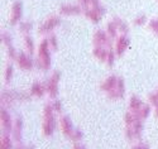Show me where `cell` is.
Returning <instances> with one entry per match:
<instances>
[{
  "label": "cell",
  "instance_id": "83f0119b",
  "mask_svg": "<svg viewBox=\"0 0 158 149\" xmlns=\"http://www.w3.org/2000/svg\"><path fill=\"white\" fill-rule=\"evenodd\" d=\"M2 42H3L6 47L11 46V37H10V34H9V33L4 32V33L2 34Z\"/></svg>",
  "mask_w": 158,
  "mask_h": 149
},
{
  "label": "cell",
  "instance_id": "ac0fdd59",
  "mask_svg": "<svg viewBox=\"0 0 158 149\" xmlns=\"http://www.w3.org/2000/svg\"><path fill=\"white\" fill-rule=\"evenodd\" d=\"M144 102L137 97V96H131L130 97V101H129V107H130V111H133V113H138L142 107H143Z\"/></svg>",
  "mask_w": 158,
  "mask_h": 149
},
{
  "label": "cell",
  "instance_id": "8992f818",
  "mask_svg": "<svg viewBox=\"0 0 158 149\" xmlns=\"http://www.w3.org/2000/svg\"><path fill=\"white\" fill-rule=\"evenodd\" d=\"M94 46H102V47H111V38L105 31H96L94 34Z\"/></svg>",
  "mask_w": 158,
  "mask_h": 149
},
{
  "label": "cell",
  "instance_id": "7402d4cb",
  "mask_svg": "<svg viewBox=\"0 0 158 149\" xmlns=\"http://www.w3.org/2000/svg\"><path fill=\"white\" fill-rule=\"evenodd\" d=\"M115 24H116V27H118V29H119L123 34H127L128 32H129V27L120 19V18H114V20H113Z\"/></svg>",
  "mask_w": 158,
  "mask_h": 149
},
{
  "label": "cell",
  "instance_id": "7a4b0ae2",
  "mask_svg": "<svg viewBox=\"0 0 158 149\" xmlns=\"http://www.w3.org/2000/svg\"><path fill=\"white\" fill-rule=\"evenodd\" d=\"M49 40L44 39L43 42L39 44L38 48V60H37V64L39 68H42L44 71L49 70L51 67V55H49Z\"/></svg>",
  "mask_w": 158,
  "mask_h": 149
},
{
  "label": "cell",
  "instance_id": "9a60e30c",
  "mask_svg": "<svg viewBox=\"0 0 158 149\" xmlns=\"http://www.w3.org/2000/svg\"><path fill=\"white\" fill-rule=\"evenodd\" d=\"M109 51H110V48L108 49V47L95 46V48H94L93 53H94V56H95L99 61H101V62H106L108 56H109Z\"/></svg>",
  "mask_w": 158,
  "mask_h": 149
},
{
  "label": "cell",
  "instance_id": "1f68e13d",
  "mask_svg": "<svg viewBox=\"0 0 158 149\" xmlns=\"http://www.w3.org/2000/svg\"><path fill=\"white\" fill-rule=\"evenodd\" d=\"M48 40H49V46L53 48L55 51H57V48H58V43H57V38H56V35H51V37L48 38Z\"/></svg>",
  "mask_w": 158,
  "mask_h": 149
},
{
  "label": "cell",
  "instance_id": "5b68a950",
  "mask_svg": "<svg viewBox=\"0 0 158 149\" xmlns=\"http://www.w3.org/2000/svg\"><path fill=\"white\" fill-rule=\"evenodd\" d=\"M61 23V19L60 17L57 15H52L49 17L44 23H42L41 25H39V28H38V32L41 33V34H44V33H51L52 31H53L56 27H58Z\"/></svg>",
  "mask_w": 158,
  "mask_h": 149
},
{
  "label": "cell",
  "instance_id": "f1b7e54d",
  "mask_svg": "<svg viewBox=\"0 0 158 149\" xmlns=\"http://www.w3.org/2000/svg\"><path fill=\"white\" fill-rule=\"evenodd\" d=\"M115 51L113 49V48H110V51H109V56H108V60H106V63L111 67L113 64H114V61H115Z\"/></svg>",
  "mask_w": 158,
  "mask_h": 149
},
{
  "label": "cell",
  "instance_id": "603a6c76",
  "mask_svg": "<svg viewBox=\"0 0 158 149\" xmlns=\"http://www.w3.org/2000/svg\"><path fill=\"white\" fill-rule=\"evenodd\" d=\"M11 148V140L8 134L2 135V140H0V149H10Z\"/></svg>",
  "mask_w": 158,
  "mask_h": 149
},
{
  "label": "cell",
  "instance_id": "ab89813d",
  "mask_svg": "<svg viewBox=\"0 0 158 149\" xmlns=\"http://www.w3.org/2000/svg\"><path fill=\"white\" fill-rule=\"evenodd\" d=\"M157 93H158V91H157Z\"/></svg>",
  "mask_w": 158,
  "mask_h": 149
},
{
  "label": "cell",
  "instance_id": "e0dca14e",
  "mask_svg": "<svg viewBox=\"0 0 158 149\" xmlns=\"http://www.w3.org/2000/svg\"><path fill=\"white\" fill-rule=\"evenodd\" d=\"M47 91V86L41 84V82H34L32 89H31V93L33 96H37V97H41L43 96V93Z\"/></svg>",
  "mask_w": 158,
  "mask_h": 149
},
{
  "label": "cell",
  "instance_id": "5bb4252c",
  "mask_svg": "<svg viewBox=\"0 0 158 149\" xmlns=\"http://www.w3.org/2000/svg\"><path fill=\"white\" fill-rule=\"evenodd\" d=\"M0 121H2V128L5 131H10L13 129V126H14L10 115L8 114V111L5 109H2V111H0Z\"/></svg>",
  "mask_w": 158,
  "mask_h": 149
},
{
  "label": "cell",
  "instance_id": "d6a6232c",
  "mask_svg": "<svg viewBox=\"0 0 158 149\" xmlns=\"http://www.w3.org/2000/svg\"><path fill=\"white\" fill-rule=\"evenodd\" d=\"M149 28H151V31H153L154 33L158 34V19H153L149 22Z\"/></svg>",
  "mask_w": 158,
  "mask_h": 149
},
{
  "label": "cell",
  "instance_id": "f546056e",
  "mask_svg": "<svg viewBox=\"0 0 158 149\" xmlns=\"http://www.w3.org/2000/svg\"><path fill=\"white\" fill-rule=\"evenodd\" d=\"M146 22H147V17L144 14H142V15H139V17H137L134 19V24L135 25H143V24H146Z\"/></svg>",
  "mask_w": 158,
  "mask_h": 149
},
{
  "label": "cell",
  "instance_id": "484cf974",
  "mask_svg": "<svg viewBox=\"0 0 158 149\" xmlns=\"http://www.w3.org/2000/svg\"><path fill=\"white\" fill-rule=\"evenodd\" d=\"M24 44H25V47H27L28 52L31 53V55H33V53H34V42H33L32 37L25 35L24 37Z\"/></svg>",
  "mask_w": 158,
  "mask_h": 149
},
{
  "label": "cell",
  "instance_id": "cb8c5ba5",
  "mask_svg": "<svg viewBox=\"0 0 158 149\" xmlns=\"http://www.w3.org/2000/svg\"><path fill=\"white\" fill-rule=\"evenodd\" d=\"M13 76H14V68H13L11 64H8L5 71H4V81L6 84H9L11 81V78H13Z\"/></svg>",
  "mask_w": 158,
  "mask_h": 149
},
{
  "label": "cell",
  "instance_id": "2e32d148",
  "mask_svg": "<svg viewBox=\"0 0 158 149\" xmlns=\"http://www.w3.org/2000/svg\"><path fill=\"white\" fill-rule=\"evenodd\" d=\"M118 80H119V77H116V76H109V77L101 84V86H100L101 90L105 91V92H110L111 90H114V89L116 87Z\"/></svg>",
  "mask_w": 158,
  "mask_h": 149
},
{
  "label": "cell",
  "instance_id": "ba28073f",
  "mask_svg": "<svg viewBox=\"0 0 158 149\" xmlns=\"http://www.w3.org/2000/svg\"><path fill=\"white\" fill-rule=\"evenodd\" d=\"M85 13V15L91 20V22H94V23H99L104 15V13H105V9L99 5L96 8H89V9H85L84 10Z\"/></svg>",
  "mask_w": 158,
  "mask_h": 149
},
{
  "label": "cell",
  "instance_id": "6da1fadb",
  "mask_svg": "<svg viewBox=\"0 0 158 149\" xmlns=\"http://www.w3.org/2000/svg\"><path fill=\"white\" fill-rule=\"evenodd\" d=\"M55 109L52 105H46L43 109V124H42V131L46 137L52 135L56 128V120H55Z\"/></svg>",
  "mask_w": 158,
  "mask_h": 149
},
{
  "label": "cell",
  "instance_id": "277c9868",
  "mask_svg": "<svg viewBox=\"0 0 158 149\" xmlns=\"http://www.w3.org/2000/svg\"><path fill=\"white\" fill-rule=\"evenodd\" d=\"M142 119L134 121L131 124H128L127 125V137L128 139L130 140H135V139H139L140 138V134H142V130H143V124H142Z\"/></svg>",
  "mask_w": 158,
  "mask_h": 149
},
{
  "label": "cell",
  "instance_id": "52a82bcc",
  "mask_svg": "<svg viewBox=\"0 0 158 149\" xmlns=\"http://www.w3.org/2000/svg\"><path fill=\"white\" fill-rule=\"evenodd\" d=\"M60 77H61V73L58 71H56L53 75H52V77L49 78L48 84L46 85L47 86V92L49 93V96L52 99H55L57 96V93H58V81H60Z\"/></svg>",
  "mask_w": 158,
  "mask_h": 149
},
{
  "label": "cell",
  "instance_id": "30bf717a",
  "mask_svg": "<svg viewBox=\"0 0 158 149\" xmlns=\"http://www.w3.org/2000/svg\"><path fill=\"white\" fill-rule=\"evenodd\" d=\"M82 6L81 5H75V4H67L62 5L60 8V13L63 15H78L82 13Z\"/></svg>",
  "mask_w": 158,
  "mask_h": 149
},
{
  "label": "cell",
  "instance_id": "d590c367",
  "mask_svg": "<svg viewBox=\"0 0 158 149\" xmlns=\"http://www.w3.org/2000/svg\"><path fill=\"white\" fill-rule=\"evenodd\" d=\"M135 148L137 149H149V147L147 144H138V145H135Z\"/></svg>",
  "mask_w": 158,
  "mask_h": 149
},
{
  "label": "cell",
  "instance_id": "7c38bea8",
  "mask_svg": "<svg viewBox=\"0 0 158 149\" xmlns=\"http://www.w3.org/2000/svg\"><path fill=\"white\" fill-rule=\"evenodd\" d=\"M129 46V39L125 34H122L120 37H118L116 43H115V52L118 56H122L123 53L125 52V49Z\"/></svg>",
  "mask_w": 158,
  "mask_h": 149
},
{
  "label": "cell",
  "instance_id": "4dcf8cb0",
  "mask_svg": "<svg viewBox=\"0 0 158 149\" xmlns=\"http://www.w3.org/2000/svg\"><path fill=\"white\" fill-rule=\"evenodd\" d=\"M8 53H9V57H10L11 60H17V58H18V53H17L15 48L13 47V46H9V47H8Z\"/></svg>",
  "mask_w": 158,
  "mask_h": 149
},
{
  "label": "cell",
  "instance_id": "9c48e42d",
  "mask_svg": "<svg viewBox=\"0 0 158 149\" xmlns=\"http://www.w3.org/2000/svg\"><path fill=\"white\" fill-rule=\"evenodd\" d=\"M125 93V86H124V80L119 77L118 80V85L114 90H111L110 92H108V96L113 100H118V99H122Z\"/></svg>",
  "mask_w": 158,
  "mask_h": 149
},
{
  "label": "cell",
  "instance_id": "e575fe53",
  "mask_svg": "<svg viewBox=\"0 0 158 149\" xmlns=\"http://www.w3.org/2000/svg\"><path fill=\"white\" fill-rule=\"evenodd\" d=\"M52 106H53V109H55V111H56V113H61V111H62V105H61V101L56 100Z\"/></svg>",
  "mask_w": 158,
  "mask_h": 149
},
{
  "label": "cell",
  "instance_id": "74e56055",
  "mask_svg": "<svg viewBox=\"0 0 158 149\" xmlns=\"http://www.w3.org/2000/svg\"><path fill=\"white\" fill-rule=\"evenodd\" d=\"M156 116H158V107H156Z\"/></svg>",
  "mask_w": 158,
  "mask_h": 149
},
{
  "label": "cell",
  "instance_id": "4fadbf2b",
  "mask_svg": "<svg viewBox=\"0 0 158 149\" xmlns=\"http://www.w3.org/2000/svg\"><path fill=\"white\" fill-rule=\"evenodd\" d=\"M17 61H18V64H19V67H20L22 70H32V68H33L34 62L32 61V58H31L29 56L25 55L24 52L19 53Z\"/></svg>",
  "mask_w": 158,
  "mask_h": 149
},
{
  "label": "cell",
  "instance_id": "8fae6325",
  "mask_svg": "<svg viewBox=\"0 0 158 149\" xmlns=\"http://www.w3.org/2000/svg\"><path fill=\"white\" fill-rule=\"evenodd\" d=\"M22 13H23V5L22 2H15L11 6V15H10V24H17L20 18H22Z\"/></svg>",
  "mask_w": 158,
  "mask_h": 149
},
{
  "label": "cell",
  "instance_id": "4316f807",
  "mask_svg": "<svg viewBox=\"0 0 158 149\" xmlns=\"http://www.w3.org/2000/svg\"><path fill=\"white\" fill-rule=\"evenodd\" d=\"M32 28H33V25H32L31 22H23V23H20V25H19V31H20L22 33H24V34H28V33L32 31Z\"/></svg>",
  "mask_w": 158,
  "mask_h": 149
},
{
  "label": "cell",
  "instance_id": "f35d334b",
  "mask_svg": "<svg viewBox=\"0 0 158 149\" xmlns=\"http://www.w3.org/2000/svg\"><path fill=\"white\" fill-rule=\"evenodd\" d=\"M133 149H137V148H135V147H133Z\"/></svg>",
  "mask_w": 158,
  "mask_h": 149
},
{
  "label": "cell",
  "instance_id": "836d02e7",
  "mask_svg": "<svg viewBox=\"0 0 158 149\" xmlns=\"http://www.w3.org/2000/svg\"><path fill=\"white\" fill-rule=\"evenodd\" d=\"M149 102L152 105H154L156 107H158V93L157 92L156 93H152L151 96H149Z\"/></svg>",
  "mask_w": 158,
  "mask_h": 149
},
{
  "label": "cell",
  "instance_id": "d4e9b609",
  "mask_svg": "<svg viewBox=\"0 0 158 149\" xmlns=\"http://www.w3.org/2000/svg\"><path fill=\"white\" fill-rule=\"evenodd\" d=\"M149 113H151V106L149 105H146V104H144L143 105V107H142V109L138 111V113H135L140 119H147L148 118V115H149Z\"/></svg>",
  "mask_w": 158,
  "mask_h": 149
},
{
  "label": "cell",
  "instance_id": "d6986e66",
  "mask_svg": "<svg viewBox=\"0 0 158 149\" xmlns=\"http://www.w3.org/2000/svg\"><path fill=\"white\" fill-rule=\"evenodd\" d=\"M15 99H18V93L9 92V91H3L2 92V104L3 105H10Z\"/></svg>",
  "mask_w": 158,
  "mask_h": 149
},
{
  "label": "cell",
  "instance_id": "8d00e7d4",
  "mask_svg": "<svg viewBox=\"0 0 158 149\" xmlns=\"http://www.w3.org/2000/svg\"><path fill=\"white\" fill-rule=\"evenodd\" d=\"M73 149H85V148L81 147V145H78V144H73Z\"/></svg>",
  "mask_w": 158,
  "mask_h": 149
},
{
  "label": "cell",
  "instance_id": "44dd1931",
  "mask_svg": "<svg viewBox=\"0 0 158 149\" xmlns=\"http://www.w3.org/2000/svg\"><path fill=\"white\" fill-rule=\"evenodd\" d=\"M22 126H23V124H22V120H20V119H17V120H15V124H14V126H13V129H14V139H15L17 142H19V140H20Z\"/></svg>",
  "mask_w": 158,
  "mask_h": 149
},
{
  "label": "cell",
  "instance_id": "ffe728a7",
  "mask_svg": "<svg viewBox=\"0 0 158 149\" xmlns=\"http://www.w3.org/2000/svg\"><path fill=\"white\" fill-rule=\"evenodd\" d=\"M118 27H116V24L114 23V22H110L108 25H106V33L109 34V37L111 38V39H114L116 35H118Z\"/></svg>",
  "mask_w": 158,
  "mask_h": 149
},
{
  "label": "cell",
  "instance_id": "3957f363",
  "mask_svg": "<svg viewBox=\"0 0 158 149\" xmlns=\"http://www.w3.org/2000/svg\"><path fill=\"white\" fill-rule=\"evenodd\" d=\"M61 130H62V133L66 135V137H69L73 142H77V140H80L82 138L81 131L73 129L72 123H71V120H70L69 116H62L61 118Z\"/></svg>",
  "mask_w": 158,
  "mask_h": 149
}]
</instances>
